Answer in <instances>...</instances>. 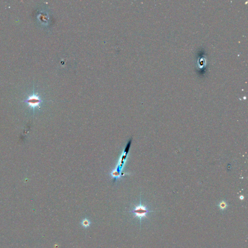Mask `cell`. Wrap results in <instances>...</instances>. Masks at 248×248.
I'll list each match as a JSON object with an SVG mask.
<instances>
[{"instance_id": "6da1fadb", "label": "cell", "mask_w": 248, "mask_h": 248, "mask_svg": "<svg viewBox=\"0 0 248 248\" xmlns=\"http://www.w3.org/2000/svg\"><path fill=\"white\" fill-rule=\"evenodd\" d=\"M132 138H131L128 141L125 148L124 149L120 158L118 161V163L117 165V167H116L115 169L114 170V171L112 172L111 175L113 178L114 181H116L118 178H119L121 176V172L122 170L124 167V165L125 163L126 159L127 158L128 155L129 153V151L130 148L131 143H132Z\"/></svg>"}, {"instance_id": "3957f363", "label": "cell", "mask_w": 248, "mask_h": 248, "mask_svg": "<svg viewBox=\"0 0 248 248\" xmlns=\"http://www.w3.org/2000/svg\"><path fill=\"white\" fill-rule=\"evenodd\" d=\"M28 102H29L30 106L35 107L38 105L39 103L40 102V100L37 96L36 95H33L29 98V99L28 100Z\"/></svg>"}, {"instance_id": "277c9868", "label": "cell", "mask_w": 248, "mask_h": 248, "mask_svg": "<svg viewBox=\"0 0 248 248\" xmlns=\"http://www.w3.org/2000/svg\"><path fill=\"white\" fill-rule=\"evenodd\" d=\"M81 224L84 227L87 228L90 225L91 222L88 219L85 218L82 220V221L81 222Z\"/></svg>"}, {"instance_id": "5b68a950", "label": "cell", "mask_w": 248, "mask_h": 248, "mask_svg": "<svg viewBox=\"0 0 248 248\" xmlns=\"http://www.w3.org/2000/svg\"><path fill=\"white\" fill-rule=\"evenodd\" d=\"M219 206L220 207V209H224L225 208H226V206H227V204L225 202H221L220 204H219Z\"/></svg>"}, {"instance_id": "7a4b0ae2", "label": "cell", "mask_w": 248, "mask_h": 248, "mask_svg": "<svg viewBox=\"0 0 248 248\" xmlns=\"http://www.w3.org/2000/svg\"><path fill=\"white\" fill-rule=\"evenodd\" d=\"M148 212L149 211L147 208V207L142 205L141 202H140L139 205L135 206V208L130 211V212L134 214L135 217L139 218L141 220L143 218L147 217V214Z\"/></svg>"}]
</instances>
